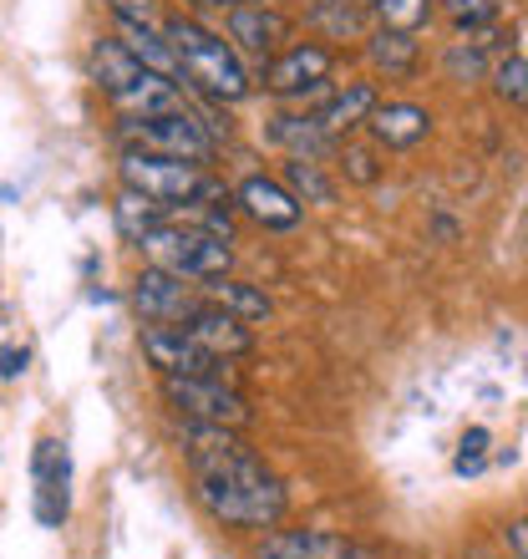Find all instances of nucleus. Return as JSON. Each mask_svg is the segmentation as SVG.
Masks as SVG:
<instances>
[{
    "label": "nucleus",
    "instance_id": "obj_1",
    "mask_svg": "<svg viewBox=\"0 0 528 559\" xmlns=\"http://www.w3.org/2000/svg\"><path fill=\"white\" fill-rule=\"evenodd\" d=\"M183 463H189L193 499L224 530H275L290 514V493L279 473L239 438L235 427H183Z\"/></svg>",
    "mask_w": 528,
    "mask_h": 559
},
{
    "label": "nucleus",
    "instance_id": "obj_2",
    "mask_svg": "<svg viewBox=\"0 0 528 559\" xmlns=\"http://www.w3.org/2000/svg\"><path fill=\"white\" fill-rule=\"evenodd\" d=\"M163 36L173 46L183 82H189L204 103L235 107L254 92V72L244 67V57L224 41L219 31H208L199 15H168V21H163Z\"/></svg>",
    "mask_w": 528,
    "mask_h": 559
},
{
    "label": "nucleus",
    "instance_id": "obj_3",
    "mask_svg": "<svg viewBox=\"0 0 528 559\" xmlns=\"http://www.w3.org/2000/svg\"><path fill=\"white\" fill-rule=\"evenodd\" d=\"M118 178H122V189H137L147 199H158L173 219L183 209H199V204H235V193L224 189L204 163L163 158V153H143V147H122Z\"/></svg>",
    "mask_w": 528,
    "mask_h": 559
},
{
    "label": "nucleus",
    "instance_id": "obj_4",
    "mask_svg": "<svg viewBox=\"0 0 528 559\" xmlns=\"http://www.w3.org/2000/svg\"><path fill=\"white\" fill-rule=\"evenodd\" d=\"M137 250H143L147 265L168 270V275H183L193 285H204V280H219L235 270V250H229V239L208 235L199 224H183V219H168L158 224L153 235L137 239Z\"/></svg>",
    "mask_w": 528,
    "mask_h": 559
},
{
    "label": "nucleus",
    "instance_id": "obj_5",
    "mask_svg": "<svg viewBox=\"0 0 528 559\" xmlns=\"http://www.w3.org/2000/svg\"><path fill=\"white\" fill-rule=\"evenodd\" d=\"M163 397L173 413H183L189 423H208V427H244L254 423L250 397L239 392L229 377H163Z\"/></svg>",
    "mask_w": 528,
    "mask_h": 559
},
{
    "label": "nucleus",
    "instance_id": "obj_6",
    "mask_svg": "<svg viewBox=\"0 0 528 559\" xmlns=\"http://www.w3.org/2000/svg\"><path fill=\"white\" fill-rule=\"evenodd\" d=\"M122 147H143V153H163V158L183 163H208L219 153V143L204 133V122L193 118V107L163 112V118H118Z\"/></svg>",
    "mask_w": 528,
    "mask_h": 559
},
{
    "label": "nucleus",
    "instance_id": "obj_7",
    "mask_svg": "<svg viewBox=\"0 0 528 559\" xmlns=\"http://www.w3.org/2000/svg\"><path fill=\"white\" fill-rule=\"evenodd\" d=\"M331 76H336V51L325 41H290L285 51L260 67L254 76V87H264L269 97L279 103H305L310 92H325L331 87Z\"/></svg>",
    "mask_w": 528,
    "mask_h": 559
},
{
    "label": "nucleus",
    "instance_id": "obj_8",
    "mask_svg": "<svg viewBox=\"0 0 528 559\" xmlns=\"http://www.w3.org/2000/svg\"><path fill=\"white\" fill-rule=\"evenodd\" d=\"M224 26H229V46H235L244 61H269L275 51H285L295 36V21L264 0H244L235 11H224Z\"/></svg>",
    "mask_w": 528,
    "mask_h": 559
},
{
    "label": "nucleus",
    "instance_id": "obj_9",
    "mask_svg": "<svg viewBox=\"0 0 528 559\" xmlns=\"http://www.w3.org/2000/svg\"><path fill=\"white\" fill-rule=\"evenodd\" d=\"M137 341H143L147 367L158 371V377H224V361H214V356H208L204 346L183 331V325L143 321Z\"/></svg>",
    "mask_w": 528,
    "mask_h": 559
},
{
    "label": "nucleus",
    "instance_id": "obj_10",
    "mask_svg": "<svg viewBox=\"0 0 528 559\" xmlns=\"http://www.w3.org/2000/svg\"><path fill=\"white\" fill-rule=\"evenodd\" d=\"M132 310L143 321H158V325H183L193 310L204 306V290L183 275H168L158 265H143V275L132 280Z\"/></svg>",
    "mask_w": 528,
    "mask_h": 559
},
{
    "label": "nucleus",
    "instance_id": "obj_11",
    "mask_svg": "<svg viewBox=\"0 0 528 559\" xmlns=\"http://www.w3.org/2000/svg\"><path fill=\"white\" fill-rule=\"evenodd\" d=\"M31 484H36V519L46 530H61L67 524V509H72V457H67V442L41 438L36 453H31Z\"/></svg>",
    "mask_w": 528,
    "mask_h": 559
},
{
    "label": "nucleus",
    "instance_id": "obj_12",
    "mask_svg": "<svg viewBox=\"0 0 528 559\" xmlns=\"http://www.w3.org/2000/svg\"><path fill=\"white\" fill-rule=\"evenodd\" d=\"M235 209H244V214H250L260 229H269V235H290V229H300V219H305V204H300L279 178H264V174H250L239 183Z\"/></svg>",
    "mask_w": 528,
    "mask_h": 559
},
{
    "label": "nucleus",
    "instance_id": "obj_13",
    "mask_svg": "<svg viewBox=\"0 0 528 559\" xmlns=\"http://www.w3.org/2000/svg\"><path fill=\"white\" fill-rule=\"evenodd\" d=\"M183 331H189L199 346H204L214 361H239V356L254 352V325H244L239 316H229V310H219L214 300H204V306L193 310L189 321H183Z\"/></svg>",
    "mask_w": 528,
    "mask_h": 559
},
{
    "label": "nucleus",
    "instance_id": "obj_14",
    "mask_svg": "<svg viewBox=\"0 0 528 559\" xmlns=\"http://www.w3.org/2000/svg\"><path fill=\"white\" fill-rule=\"evenodd\" d=\"M367 133L376 147H386V153H407V147L427 143L432 138V112H427L422 103H376L367 118Z\"/></svg>",
    "mask_w": 528,
    "mask_h": 559
},
{
    "label": "nucleus",
    "instance_id": "obj_15",
    "mask_svg": "<svg viewBox=\"0 0 528 559\" xmlns=\"http://www.w3.org/2000/svg\"><path fill=\"white\" fill-rule=\"evenodd\" d=\"M376 103H382V97H376V82H351V87L331 92V103L315 107V122L325 128L331 143H346L351 133L367 128V118H371V107Z\"/></svg>",
    "mask_w": 528,
    "mask_h": 559
},
{
    "label": "nucleus",
    "instance_id": "obj_16",
    "mask_svg": "<svg viewBox=\"0 0 528 559\" xmlns=\"http://www.w3.org/2000/svg\"><path fill=\"white\" fill-rule=\"evenodd\" d=\"M107 103H112V112H118V118H163V112L189 107V103H183V92H178V82H168V76H158V72H147V67L132 76L118 97H107Z\"/></svg>",
    "mask_w": 528,
    "mask_h": 559
},
{
    "label": "nucleus",
    "instance_id": "obj_17",
    "mask_svg": "<svg viewBox=\"0 0 528 559\" xmlns=\"http://www.w3.org/2000/svg\"><path fill=\"white\" fill-rule=\"evenodd\" d=\"M367 61H371V72L386 76V82H407L422 67V41L411 31L376 26V31H367Z\"/></svg>",
    "mask_w": 528,
    "mask_h": 559
},
{
    "label": "nucleus",
    "instance_id": "obj_18",
    "mask_svg": "<svg viewBox=\"0 0 528 559\" xmlns=\"http://www.w3.org/2000/svg\"><path fill=\"white\" fill-rule=\"evenodd\" d=\"M264 138H269L275 147H285V158H315V163H325L331 153H336V143L325 138V128L315 122V112H279V118H269Z\"/></svg>",
    "mask_w": 528,
    "mask_h": 559
},
{
    "label": "nucleus",
    "instance_id": "obj_19",
    "mask_svg": "<svg viewBox=\"0 0 528 559\" xmlns=\"http://www.w3.org/2000/svg\"><path fill=\"white\" fill-rule=\"evenodd\" d=\"M204 290V300H214L219 310H229V316H239L244 325H260L269 321V295L260 290V285H250V280H235V275H219V280H204L199 285Z\"/></svg>",
    "mask_w": 528,
    "mask_h": 559
},
{
    "label": "nucleus",
    "instance_id": "obj_20",
    "mask_svg": "<svg viewBox=\"0 0 528 559\" xmlns=\"http://www.w3.org/2000/svg\"><path fill=\"white\" fill-rule=\"evenodd\" d=\"M340 555V539L336 534H321V530H269L254 549V559H336Z\"/></svg>",
    "mask_w": 528,
    "mask_h": 559
},
{
    "label": "nucleus",
    "instance_id": "obj_21",
    "mask_svg": "<svg viewBox=\"0 0 528 559\" xmlns=\"http://www.w3.org/2000/svg\"><path fill=\"white\" fill-rule=\"evenodd\" d=\"M87 72H92V82H97V92H103V97H118V92L128 87L143 67L132 61V51L118 41V36H97V41H92V51H87Z\"/></svg>",
    "mask_w": 528,
    "mask_h": 559
},
{
    "label": "nucleus",
    "instance_id": "obj_22",
    "mask_svg": "<svg viewBox=\"0 0 528 559\" xmlns=\"http://www.w3.org/2000/svg\"><path fill=\"white\" fill-rule=\"evenodd\" d=\"M279 183L300 199V204H315V209H331L340 199L336 178L325 174V163L315 158H285V168H279Z\"/></svg>",
    "mask_w": 528,
    "mask_h": 559
},
{
    "label": "nucleus",
    "instance_id": "obj_23",
    "mask_svg": "<svg viewBox=\"0 0 528 559\" xmlns=\"http://www.w3.org/2000/svg\"><path fill=\"white\" fill-rule=\"evenodd\" d=\"M168 219H173V214H168L158 199H147V193H137V189H122L118 204H112V224H118V235L128 239V245H137V239L153 235V229Z\"/></svg>",
    "mask_w": 528,
    "mask_h": 559
},
{
    "label": "nucleus",
    "instance_id": "obj_24",
    "mask_svg": "<svg viewBox=\"0 0 528 559\" xmlns=\"http://www.w3.org/2000/svg\"><path fill=\"white\" fill-rule=\"evenodd\" d=\"M437 11V0H371V15H376V26H392V31H417L432 21Z\"/></svg>",
    "mask_w": 528,
    "mask_h": 559
},
{
    "label": "nucleus",
    "instance_id": "obj_25",
    "mask_svg": "<svg viewBox=\"0 0 528 559\" xmlns=\"http://www.w3.org/2000/svg\"><path fill=\"white\" fill-rule=\"evenodd\" d=\"M488 76H493V97H499L503 107H528V57L508 51Z\"/></svg>",
    "mask_w": 528,
    "mask_h": 559
},
{
    "label": "nucleus",
    "instance_id": "obj_26",
    "mask_svg": "<svg viewBox=\"0 0 528 559\" xmlns=\"http://www.w3.org/2000/svg\"><path fill=\"white\" fill-rule=\"evenodd\" d=\"M336 158H340V174L351 178V183H361V189H371V183H382V158H376V143H336Z\"/></svg>",
    "mask_w": 528,
    "mask_h": 559
},
{
    "label": "nucleus",
    "instance_id": "obj_27",
    "mask_svg": "<svg viewBox=\"0 0 528 559\" xmlns=\"http://www.w3.org/2000/svg\"><path fill=\"white\" fill-rule=\"evenodd\" d=\"M437 5L457 36H472V31H483L499 21V0H437Z\"/></svg>",
    "mask_w": 528,
    "mask_h": 559
},
{
    "label": "nucleus",
    "instance_id": "obj_28",
    "mask_svg": "<svg viewBox=\"0 0 528 559\" xmlns=\"http://www.w3.org/2000/svg\"><path fill=\"white\" fill-rule=\"evenodd\" d=\"M488 448H493V432L488 427H468L457 438V457H453V473L457 478H478L488 468Z\"/></svg>",
    "mask_w": 528,
    "mask_h": 559
},
{
    "label": "nucleus",
    "instance_id": "obj_29",
    "mask_svg": "<svg viewBox=\"0 0 528 559\" xmlns=\"http://www.w3.org/2000/svg\"><path fill=\"white\" fill-rule=\"evenodd\" d=\"M447 76L453 82H483L488 76V61H483V41H453L447 46V57H442Z\"/></svg>",
    "mask_w": 528,
    "mask_h": 559
},
{
    "label": "nucleus",
    "instance_id": "obj_30",
    "mask_svg": "<svg viewBox=\"0 0 528 559\" xmlns=\"http://www.w3.org/2000/svg\"><path fill=\"white\" fill-rule=\"evenodd\" d=\"M503 545H508L514 559H528V514H518V519L503 524Z\"/></svg>",
    "mask_w": 528,
    "mask_h": 559
},
{
    "label": "nucleus",
    "instance_id": "obj_31",
    "mask_svg": "<svg viewBox=\"0 0 528 559\" xmlns=\"http://www.w3.org/2000/svg\"><path fill=\"white\" fill-rule=\"evenodd\" d=\"M26 361H31L26 346H0V377H5V382L26 377Z\"/></svg>",
    "mask_w": 528,
    "mask_h": 559
},
{
    "label": "nucleus",
    "instance_id": "obj_32",
    "mask_svg": "<svg viewBox=\"0 0 528 559\" xmlns=\"http://www.w3.org/2000/svg\"><path fill=\"white\" fill-rule=\"evenodd\" d=\"M112 15H137V21H153V0H107Z\"/></svg>",
    "mask_w": 528,
    "mask_h": 559
},
{
    "label": "nucleus",
    "instance_id": "obj_33",
    "mask_svg": "<svg viewBox=\"0 0 528 559\" xmlns=\"http://www.w3.org/2000/svg\"><path fill=\"white\" fill-rule=\"evenodd\" d=\"M193 11H235V5H244V0H189Z\"/></svg>",
    "mask_w": 528,
    "mask_h": 559
},
{
    "label": "nucleus",
    "instance_id": "obj_34",
    "mask_svg": "<svg viewBox=\"0 0 528 559\" xmlns=\"http://www.w3.org/2000/svg\"><path fill=\"white\" fill-rule=\"evenodd\" d=\"M336 559H376V549H367V545H340Z\"/></svg>",
    "mask_w": 528,
    "mask_h": 559
}]
</instances>
